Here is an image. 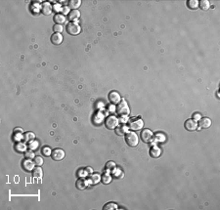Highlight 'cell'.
Returning <instances> with one entry per match:
<instances>
[{"label": "cell", "mask_w": 220, "mask_h": 210, "mask_svg": "<svg viewBox=\"0 0 220 210\" xmlns=\"http://www.w3.org/2000/svg\"><path fill=\"white\" fill-rule=\"evenodd\" d=\"M63 39H64V37L61 33H55L51 36V42L54 44V45H60L62 42H63Z\"/></svg>", "instance_id": "obj_11"}, {"label": "cell", "mask_w": 220, "mask_h": 210, "mask_svg": "<svg viewBox=\"0 0 220 210\" xmlns=\"http://www.w3.org/2000/svg\"><path fill=\"white\" fill-rule=\"evenodd\" d=\"M194 118H195V119H196V118H200V115L199 114H195L194 115Z\"/></svg>", "instance_id": "obj_38"}, {"label": "cell", "mask_w": 220, "mask_h": 210, "mask_svg": "<svg viewBox=\"0 0 220 210\" xmlns=\"http://www.w3.org/2000/svg\"><path fill=\"white\" fill-rule=\"evenodd\" d=\"M53 28H54V31L57 33H60L61 31L63 30V26H62L61 24H55Z\"/></svg>", "instance_id": "obj_33"}, {"label": "cell", "mask_w": 220, "mask_h": 210, "mask_svg": "<svg viewBox=\"0 0 220 210\" xmlns=\"http://www.w3.org/2000/svg\"><path fill=\"white\" fill-rule=\"evenodd\" d=\"M187 5L191 10H196L199 8V1L198 0H189L187 2Z\"/></svg>", "instance_id": "obj_22"}, {"label": "cell", "mask_w": 220, "mask_h": 210, "mask_svg": "<svg viewBox=\"0 0 220 210\" xmlns=\"http://www.w3.org/2000/svg\"><path fill=\"white\" fill-rule=\"evenodd\" d=\"M160 154H162V150H160V148H158V147L152 148L150 150V155L153 157V159H158V157L160 156Z\"/></svg>", "instance_id": "obj_17"}, {"label": "cell", "mask_w": 220, "mask_h": 210, "mask_svg": "<svg viewBox=\"0 0 220 210\" xmlns=\"http://www.w3.org/2000/svg\"><path fill=\"white\" fill-rule=\"evenodd\" d=\"M34 161L33 162L31 159H26L23 162V167L24 169L26 170V171H33V170L34 169Z\"/></svg>", "instance_id": "obj_14"}, {"label": "cell", "mask_w": 220, "mask_h": 210, "mask_svg": "<svg viewBox=\"0 0 220 210\" xmlns=\"http://www.w3.org/2000/svg\"><path fill=\"white\" fill-rule=\"evenodd\" d=\"M54 9H55V10H57V11H60V6H59V4H57V5H55V6H54Z\"/></svg>", "instance_id": "obj_36"}, {"label": "cell", "mask_w": 220, "mask_h": 210, "mask_svg": "<svg viewBox=\"0 0 220 210\" xmlns=\"http://www.w3.org/2000/svg\"><path fill=\"white\" fill-rule=\"evenodd\" d=\"M80 5H81L80 0H71V1H69V6H70L71 9L76 10Z\"/></svg>", "instance_id": "obj_23"}, {"label": "cell", "mask_w": 220, "mask_h": 210, "mask_svg": "<svg viewBox=\"0 0 220 210\" xmlns=\"http://www.w3.org/2000/svg\"><path fill=\"white\" fill-rule=\"evenodd\" d=\"M62 11H63V15H66V14H70V10H69V8L67 6L64 7L63 9H62Z\"/></svg>", "instance_id": "obj_34"}, {"label": "cell", "mask_w": 220, "mask_h": 210, "mask_svg": "<svg viewBox=\"0 0 220 210\" xmlns=\"http://www.w3.org/2000/svg\"><path fill=\"white\" fill-rule=\"evenodd\" d=\"M115 168V163L113 161H109L107 162V164H106V170L107 171H113Z\"/></svg>", "instance_id": "obj_28"}, {"label": "cell", "mask_w": 220, "mask_h": 210, "mask_svg": "<svg viewBox=\"0 0 220 210\" xmlns=\"http://www.w3.org/2000/svg\"><path fill=\"white\" fill-rule=\"evenodd\" d=\"M198 125L200 126L202 129H207L211 126V120L207 117H204V118H202L201 120L198 123Z\"/></svg>", "instance_id": "obj_13"}, {"label": "cell", "mask_w": 220, "mask_h": 210, "mask_svg": "<svg viewBox=\"0 0 220 210\" xmlns=\"http://www.w3.org/2000/svg\"><path fill=\"white\" fill-rule=\"evenodd\" d=\"M42 154L45 155V156H49V155H51L52 154V150H50L49 147H44L42 149Z\"/></svg>", "instance_id": "obj_29"}, {"label": "cell", "mask_w": 220, "mask_h": 210, "mask_svg": "<svg viewBox=\"0 0 220 210\" xmlns=\"http://www.w3.org/2000/svg\"><path fill=\"white\" fill-rule=\"evenodd\" d=\"M68 18L69 20L71 22H76L78 21L80 18V12L78 11V10H71V11L70 12V14L68 15Z\"/></svg>", "instance_id": "obj_10"}, {"label": "cell", "mask_w": 220, "mask_h": 210, "mask_svg": "<svg viewBox=\"0 0 220 210\" xmlns=\"http://www.w3.org/2000/svg\"><path fill=\"white\" fill-rule=\"evenodd\" d=\"M144 126V121L142 120L141 117H136V118H131L128 121V128L132 131H138L141 130Z\"/></svg>", "instance_id": "obj_1"}, {"label": "cell", "mask_w": 220, "mask_h": 210, "mask_svg": "<svg viewBox=\"0 0 220 210\" xmlns=\"http://www.w3.org/2000/svg\"><path fill=\"white\" fill-rule=\"evenodd\" d=\"M199 7L202 11H207L210 8V3L207 0H201V1H199Z\"/></svg>", "instance_id": "obj_18"}, {"label": "cell", "mask_w": 220, "mask_h": 210, "mask_svg": "<svg viewBox=\"0 0 220 210\" xmlns=\"http://www.w3.org/2000/svg\"><path fill=\"white\" fill-rule=\"evenodd\" d=\"M101 181L103 182V184H110L111 181H112V176H111V174H103L102 176H101Z\"/></svg>", "instance_id": "obj_24"}, {"label": "cell", "mask_w": 220, "mask_h": 210, "mask_svg": "<svg viewBox=\"0 0 220 210\" xmlns=\"http://www.w3.org/2000/svg\"><path fill=\"white\" fill-rule=\"evenodd\" d=\"M41 12L44 15H50L52 12V6L49 2H44L41 6Z\"/></svg>", "instance_id": "obj_15"}, {"label": "cell", "mask_w": 220, "mask_h": 210, "mask_svg": "<svg viewBox=\"0 0 220 210\" xmlns=\"http://www.w3.org/2000/svg\"><path fill=\"white\" fill-rule=\"evenodd\" d=\"M141 139L144 143H150L154 139V133L150 129H144L141 132Z\"/></svg>", "instance_id": "obj_6"}, {"label": "cell", "mask_w": 220, "mask_h": 210, "mask_svg": "<svg viewBox=\"0 0 220 210\" xmlns=\"http://www.w3.org/2000/svg\"><path fill=\"white\" fill-rule=\"evenodd\" d=\"M24 157L28 159H33L35 157V154H34L33 150H26L24 152Z\"/></svg>", "instance_id": "obj_26"}, {"label": "cell", "mask_w": 220, "mask_h": 210, "mask_svg": "<svg viewBox=\"0 0 220 210\" xmlns=\"http://www.w3.org/2000/svg\"><path fill=\"white\" fill-rule=\"evenodd\" d=\"M117 112L118 113L120 117H127L128 114L130 113V108L128 107L126 101L122 100L120 104H117Z\"/></svg>", "instance_id": "obj_2"}, {"label": "cell", "mask_w": 220, "mask_h": 210, "mask_svg": "<svg viewBox=\"0 0 220 210\" xmlns=\"http://www.w3.org/2000/svg\"><path fill=\"white\" fill-rule=\"evenodd\" d=\"M24 141H26V142H31V141L34 140V138H35V135L33 134V133L31 132H26V134H24Z\"/></svg>", "instance_id": "obj_25"}, {"label": "cell", "mask_w": 220, "mask_h": 210, "mask_svg": "<svg viewBox=\"0 0 220 210\" xmlns=\"http://www.w3.org/2000/svg\"><path fill=\"white\" fill-rule=\"evenodd\" d=\"M128 130H129V128H128V126L125 125V124L117 125V128L115 129L117 135H125V134H127Z\"/></svg>", "instance_id": "obj_12"}, {"label": "cell", "mask_w": 220, "mask_h": 210, "mask_svg": "<svg viewBox=\"0 0 220 210\" xmlns=\"http://www.w3.org/2000/svg\"><path fill=\"white\" fill-rule=\"evenodd\" d=\"M109 101L113 104V105H117L122 102V97L117 92L115 91H112L110 94H109Z\"/></svg>", "instance_id": "obj_9"}, {"label": "cell", "mask_w": 220, "mask_h": 210, "mask_svg": "<svg viewBox=\"0 0 220 210\" xmlns=\"http://www.w3.org/2000/svg\"><path fill=\"white\" fill-rule=\"evenodd\" d=\"M117 125H118V119L115 117H113V115H111V117H107V119L105 120V126L109 130L115 129Z\"/></svg>", "instance_id": "obj_5"}, {"label": "cell", "mask_w": 220, "mask_h": 210, "mask_svg": "<svg viewBox=\"0 0 220 210\" xmlns=\"http://www.w3.org/2000/svg\"><path fill=\"white\" fill-rule=\"evenodd\" d=\"M117 205L115 203H113V202H109V203L106 204L105 206L103 207L104 210H110V209H117Z\"/></svg>", "instance_id": "obj_27"}, {"label": "cell", "mask_w": 220, "mask_h": 210, "mask_svg": "<svg viewBox=\"0 0 220 210\" xmlns=\"http://www.w3.org/2000/svg\"><path fill=\"white\" fill-rule=\"evenodd\" d=\"M86 187H87V182H86L85 179L80 178V179L77 180V182H76V188H77L78 190H85Z\"/></svg>", "instance_id": "obj_19"}, {"label": "cell", "mask_w": 220, "mask_h": 210, "mask_svg": "<svg viewBox=\"0 0 220 210\" xmlns=\"http://www.w3.org/2000/svg\"><path fill=\"white\" fill-rule=\"evenodd\" d=\"M31 9H33L34 13H38L40 11V5H38L37 3H33V6H31Z\"/></svg>", "instance_id": "obj_31"}, {"label": "cell", "mask_w": 220, "mask_h": 210, "mask_svg": "<svg viewBox=\"0 0 220 210\" xmlns=\"http://www.w3.org/2000/svg\"><path fill=\"white\" fill-rule=\"evenodd\" d=\"M51 157L53 160H56V161H60V160L64 159L65 157V152L61 149H56L52 152L51 154Z\"/></svg>", "instance_id": "obj_8"}, {"label": "cell", "mask_w": 220, "mask_h": 210, "mask_svg": "<svg viewBox=\"0 0 220 210\" xmlns=\"http://www.w3.org/2000/svg\"><path fill=\"white\" fill-rule=\"evenodd\" d=\"M85 171L87 172V174H88V173H91V172H92V169H91L90 167H87V168L85 169Z\"/></svg>", "instance_id": "obj_37"}, {"label": "cell", "mask_w": 220, "mask_h": 210, "mask_svg": "<svg viewBox=\"0 0 220 210\" xmlns=\"http://www.w3.org/2000/svg\"><path fill=\"white\" fill-rule=\"evenodd\" d=\"M35 148H37V143H33H33H31V145H29V149L33 150Z\"/></svg>", "instance_id": "obj_35"}, {"label": "cell", "mask_w": 220, "mask_h": 210, "mask_svg": "<svg viewBox=\"0 0 220 210\" xmlns=\"http://www.w3.org/2000/svg\"><path fill=\"white\" fill-rule=\"evenodd\" d=\"M125 142L129 147L135 148L139 143V139H138V136L134 132H128L127 134H125Z\"/></svg>", "instance_id": "obj_3"}, {"label": "cell", "mask_w": 220, "mask_h": 210, "mask_svg": "<svg viewBox=\"0 0 220 210\" xmlns=\"http://www.w3.org/2000/svg\"><path fill=\"white\" fill-rule=\"evenodd\" d=\"M34 163H35L37 166H41L43 164V159L42 157L40 156H35L34 157Z\"/></svg>", "instance_id": "obj_30"}, {"label": "cell", "mask_w": 220, "mask_h": 210, "mask_svg": "<svg viewBox=\"0 0 220 210\" xmlns=\"http://www.w3.org/2000/svg\"><path fill=\"white\" fill-rule=\"evenodd\" d=\"M198 122L196 119L192 118V119H188L185 121L184 123V127L185 129L188 130V131H195L198 129Z\"/></svg>", "instance_id": "obj_7"}, {"label": "cell", "mask_w": 220, "mask_h": 210, "mask_svg": "<svg viewBox=\"0 0 220 210\" xmlns=\"http://www.w3.org/2000/svg\"><path fill=\"white\" fill-rule=\"evenodd\" d=\"M67 33L71 35H78L81 33V28L78 24L76 23H70L67 26Z\"/></svg>", "instance_id": "obj_4"}, {"label": "cell", "mask_w": 220, "mask_h": 210, "mask_svg": "<svg viewBox=\"0 0 220 210\" xmlns=\"http://www.w3.org/2000/svg\"><path fill=\"white\" fill-rule=\"evenodd\" d=\"M16 150L19 152H24L26 150V145L24 144H18L16 146Z\"/></svg>", "instance_id": "obj_32"}, {"label": "cell", "mask_w": 220, "mask_h": 210, "mask_svg": "<svg viewBox=\"0 0 220 210\" xmlns=\"http://www.w3.org/2000/svg\"><path fill=\"white\" fill-rule=\"evenodd\" d=\"M33 176L35 178H41L43 176V170L40 166L34 167V169L33 170Z\"/></svg>", "instance_id": "obj_21"}, {"label": "cell", "mask_w": 220, "mask_h": 210, "mask_svg": "<svg viewBox=\"0 0 220 210\" xmlns=\"http://www.w3.org/2000/svg\"><path fill=\"white\" fill-rule=\"evenodd\" d=\"M88 180H89V182H90V184H92V185L97 184V183L100 182L101 176H100L99 174H97V173H95V174L90 175V176H89V178H88Z\"/></svg>", "instance_id": "obj_20"}, {"label": "cell", "mask_w": 220, "mask_h": 210, "mask_svg": "<svg viewBox=\"0 0 220 210\" xmlns=\"http://www.w3.org/2000/svg\"><path fill=\"white\" fill-rule=\"evenodd\" d=\"M54 21H55L56 24H61V26H62V24H65L66 22H67V19H66L65 15H63V14H56L55 17H54Z\"/></svg>", "instance_id": "obj_16"}]
</instances>
